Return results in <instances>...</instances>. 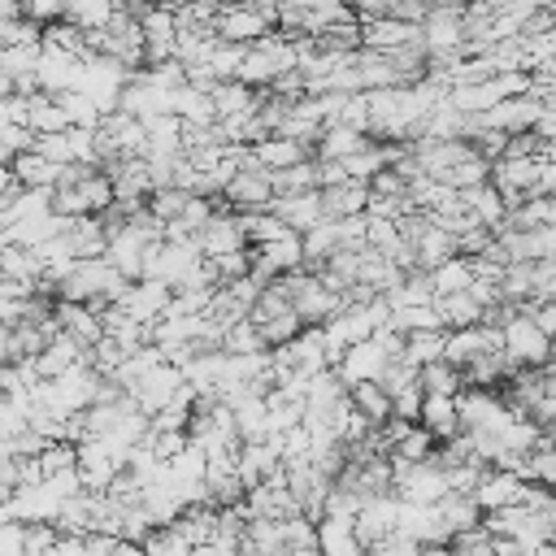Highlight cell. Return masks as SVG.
Masks as SVG:
<instances>
[{
  "label": "cell",
  "mask_w": 556,
  "mask_h": 556,
  "mask_svg": "<svg viewBox=\"0 0 556 556\" xmlns=\"http://www.w3.org/2000/svg\"><path fill=\"white\" fill-rule=\"evenodd\" d=\"M434 308H439V317H443V326H447V330L482 321V304L469 295V287H465V291H447V295H434Z\"/></svg>",
  "instance_id": "12"
},
{
  "label": "cell",
  "mask_w": 556,
  "mask_h": 556,
  "mask_svg": "<svg viewBox=\"0 0 556 556\" xmlns=\"http://www.w3.org/2000/svg\"><path fill=\"white\" fill-rule=\"evenodd\" d=\"M460 200H465V208H469L486 230H500V226H504V217H508V204H504V195H500V187H495L491 178H482V182L465 187V191H460Z\"/></svg>",
  "instance_id": "7"
},
{
  "label": "cell",
  "mask_w": 556,
  "mask_h": 556,
  "mask_svg": "<svg viewBox=\"0 0 556 556\" xmlns=\"http://www.w3.org/2000/svg\"><path fill=\"white\" fill-rule=\"evenodd\" d=\"M421 413V382H408L391 395V417H404V421H417Z\"/></svg>",
  "instance_id": "14"
},
{
  "label": "cell",
  "mask_w": 556,
  "mask_h": 556,
  "mask_svg": "<svg viewBox=\"0 0 556 556\" xmlns=\"http://www.w3.org/2000/svg\"><path fill=\"white\" fill-rule=\"evenodd\" d=\"M417 421L434 434V439H452L460 430V408H456V395H443V391H421V413Z\"/></svg>",
  "instance_id": "6"
},
{
  "label": "cell",
  "mask_w": 556,
  "mask_h": 556,
  "mask_svg": "<svg viewBox=\"0 0 556 556\" xmlns=\"http://www.w3.org/2000/svg\"><path fill=\"white\" fill-rule=\"evenodd\" d=\"M195 248H200L204 256H226V252L248 248V239H243V222H239V208H213V217L195 230Z\"/></svg>",
  "instance_id": "2"
},
{
  "label": "cell",
  "mask_w": 556,
  "mask_h": 556,
  "mask_svg": "<svg viewBox=\"0 0 556 556\" xmlns=\"http://www.w3.org/2000/svg\"><path fill=\"white\" fill-rule=\"evenodd\" d=\"M500 348L508 352V361L517 369H539L552 352V334L526 313V308H513L504 321H500Z\"/></svg>",
  "instance_id": "1"
},
{
  "label": "cell",
  "mask_w": 556,
  "mask_h": 556,
  "mask_svg": "<svg viewBox=\"0 0 556 556\" xmlns=\"http://www.w3.org/2000/svg\"><path fill=\"white\" fill-rule=\"evenodd\" d=\"M22 13H26L30 22H39V26H48V22H56V17H65V0H22Z\"/></svg>",
  "instance_id": "15"
},
{
  "label": "cell",
  "mask_w": 556,
  "mask_h": 556,
  "mask_svg": "<svg viewBox=\"0 0 556 556\" xmlns=\"http://www.w3.org/2000/svg\"><path fill=\"white\" fill-rule=\"evenodd\" d=\"M387 361H391V352L369 334V339H356L352 348H343V356L334 361V374H339L343 387H348V382H361V378H378Z\"/></svg>",
  "instance_id": "3"
},
{
  "label": "cell",
  "mask_w": 556,
  "mask_h": 556,
  "mask_svg": "<svg viewBox=\"0 0 556 556\" xmlns=\"http://www.w3.org/2000/svg\"><path fill=\"white\" fill-rule=\"evenodd\" d=\"M543 374H547V378H556V356H547V361H543Z\"/></svg>",
  "instance_id": "17"
},
{
  "label": "cell",
  "mask_w": 556,
  "mask_h": 556,
  "mask_svg": "<svg viewBox=\"0 0 556 556\" xmlns=\"http://www.w3.org/2000/svg\"><path fill=\"white\" fill-rule=\"evenodd\" d=\"M348 400L374 421V426H382L387 417H391V395L382 391V382L378 378H361V382H348Z\"/></svg>",
  "instance_id": "11"
},
{
  "label": "cell",
  "mask_w": 556,
  "mask_h": 556,
  "mask_svg": "<svg viewBox=\"0 0 556 556\" xmlns=\"http://www.w3.org/2000/svg\"><path fill=\"white\" fill-rule=\"evenodd\" d=\"M517 495H521V473H513V469H500V465H486V469L478 473L473 500L482 504V513H486V508H504V504H517Z\"/></svg>",
  "instance_id": "5"
},
{
  "label": "cell",
  "mask_w": 556,
  "mask_h": 556,
  "mask_svg": "<svg viewBox=\"0 0 556 556\" xmlns=\"http://www.w3.org/2000/svg\"><path fill=\"white\" fill-rule=\"evenodd\" d=\"M321 204H326V217L365 213V204H369V182H365V178H339V182H326V187H321Z\"/></svg>",
  "instance_id": "8"
},
{
  "label": "cell",
  "mask_w": 556,
  "mask_h": 556,
  "mask_svg": "<svg viewBox=\"0 0 556 556\" xmlns=\"http://www.w3.org/2000/svg\"><path fill=\"white\" fill-rule=\"evenodd\" d=\"M539 191H543V195H556V156H543V169H539Z\"/></svg>",
  "instance_id": "16"
},
{
  "label": "cell",
  "mask_w": 556,
  "mask_h": 556,
  "mask_svg": "<svg viewBox=\"0 0 556 556\" xmlns=\"http://www.w3.org/2000/svg\"><path fill=\"white\" fill-rule=\"evenodd\" d=\"M417 382H421V391H443V395H456V391L465 387L460 369H456L452 361H443V356H434V361L417 365Z\"/></svg>",
  "instance_id": "13"
},
{
  "label": "cell",
  "mask_w": 556,
  "mask_h": 556,
  "mask_svg": "<svg viewBox=\"0 0 556 556\" xmlns=\"http://www.w3.org/2000/svg\"><path fill=\"white\" fill-rule=\"evenodd\" d=\"M317 547H321V552H334V556L365 552V543H361V534H356V517L321 513V517H317Z\"/></svg>",
  "instance_id": "9"
},
{
  "label": "cell",
  "mask_w": 556,
  "mask_h": 556,
  "mask_svg": "<svg viewBox=\"0 0 556 556\" xmlns=\"http://www.w3.org/2000/svg\"><path fill=\"white\" fill-rule=\"evenodd\" d=\"M269 208L295 230V235H304L308 226H317L321 217H326V204H321V187H308V191H282V195H274L269 200Z\"/></svg>",
  "instance_id": "4"
},
{
  "label": "cell",
  "mask_w": 556,
  "mask_h": 556,
  "mask_svg": "<svg viewBox=\"0 0 556 556\" xmlns=\"http://www.w3.org/2000/svg\"><path fill=\"white\" fill-rule=\"evenodd\" d=\"M430 274V287H434V295H447V291H465L469 282H473V256H465V252H452L447 261H439L434 269H426Z\"/></svg>",
  "instance_id": "10"
}]
</instances>
